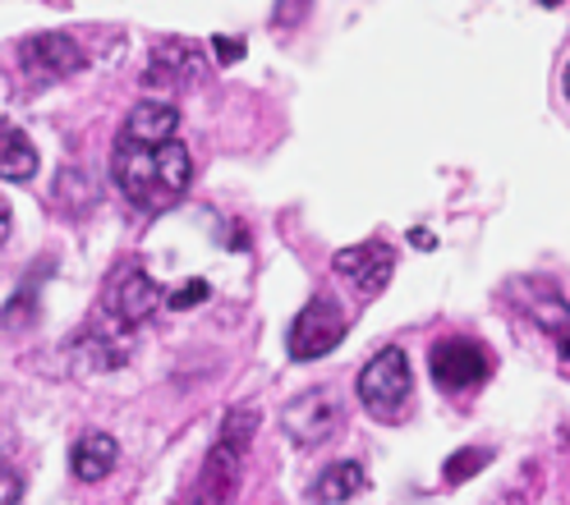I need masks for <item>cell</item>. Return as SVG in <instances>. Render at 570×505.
Returning a JSON list of instances; mask_svg holds the SVG:
<instances>
[{
  "instance_id": "9",
  "label": "cell",
  "mask_w": 570,
  "mask_h": 505,
  "mask_svg": "<svg viewBox=\"0 0 570 505\" xmlns=\"http://www.w3.org/2000/svg\"><path fill=\"white\" fill-rule=\"evenodd\" d=\"M332 267H336V276H341V280H350L364 299H373V295H382V290H386L391 271H396V253H391V244H386V239H368V244L341 248Z\"/></svg>"
},
{
  "instance_id": "1",
  "label": "cell",
  "mask_w": 570,
  "mask_h": 505,
  "mask_svg": "<svg viewBox=\"0 0 570 505\" xmlns=\"http://www.w3.org/2000/svg\"><path fill=\"white\" fill-rule=\"evenodd\" d=\"M189 175H194V161H189V148L180 138H170V142H129V138H120L116 152H111L116 189L138 211L175 207L189 189Z\"/></svg>"
},
{
  "instance_id": "20",
  "label": "cell",
  "mask_w": 570,
  "mask_h": 505,
  "mask_svg": "<svg viewBox=\"0 0 570 505\" xmlns=\"http://www.w3.org/2000/svg\"><path fill=\"white\" fill-rule=\"evenodd\" d=\"M212 51H217V60H222V65H230V60H239V56H244V42L217 38V42H212Z\"/></svg>"
},
{
  "instance_id": "2",
  "label": "cell",
  "mask_w": 570,
  "mask_h": 505,
  "mask_svg": "<svg viewBox=\"0 0 570 505\" xmlns=\"http://www.w3.org/2000/svg\"><path fill=\"white\" fill-rule=\"evenodd\" d=\"M254 432H258V409H230L217 427V442H212L203 468H198V492L194 505H230L239 492V468L244 455L254 446Z\"/></svg>"
},
{
  "instance_id": "17",
  "label": "cell",
  "mask_w": 570,
  "mask_h": 505,
  "mask_svg": "<svg viewBox=\"0 0 570 505\" xmlns=\"http://www.w3.org/2000/svg\"><path fill=\"white\" fill-rule=\"evenodd\" d=\"M203 299H207V280H185V285H175V290L166 295V308L185 313V308H194V304H203Z\"/></svg>"
},
{
  "instance_id": "24",
  "label": "cell",
  "mask_w": 570,
  "mask_h": 505,
  "mask_svg": "<svg viewBox=\"0 0 570 505\" xmlns=\"http://www.w3.org/2000/svg\"><path fill=\"white\" fill-rule=\"evenodd\" d=\"M561 88H566V101H570V65H566V75H561Z\"/></svg>"
},
{
  "instance_id": "18",
  "label": "cell",
  "mask_w": 570,
  "mask_h": 505,
  "mask_svg": "<svg viewBox=\"0 0 570 505\" xmlns=\"http://www.w3.org/2000/svg\"><path fill=\"white\" fill-rule=\"evenodd\" d=\"M308 6H313V0H276V6H272V23L276 28H299L308 19Z\"/></svg>"
},
{
  "instance_id": "11",
  "label": "cell",
  "mask_w": 570,
  "mask_h": 505,
  "mask_svg": "<svg viewBox=\"0 0 570 505\" xmlns=\"http://www.w3.org/2000/svg\"><path fill=\"white\" fill-rule=\"evenodd\" d=\"M116 459H120V446L111 432H83L75 450H69V474L79 483H101L116 468Z\"/></svg>"
},
{
  "instance_id": "7",
  "label": "cell",
  "mask_w": 570,
  "mask_h": 505,
  "mask_svg": "<svg viewBox=\"0 0 570 505\" xmlns=\"http://www.w3.org/2000/svg\"><path fill=\"white\" fill-rule=\"evenodd\" d=\"M161 304H166L161 285H157L148 271H142L138 263L120 267V271L111 276V285H106V299H101L106 317L120 321V327H142V321H148Z\"/></svg>"
},
{
  "instance_id": "22",
  "label": "cell",
  "mask_w": 570,
  "mask_h": 505,
  "mask_svg": "<svg viewBox=\"0 0 570 505\" xmlns=\"http://www.w3.org/2000/svg\"><path fill=\"white\" fill-rule=\"evenodd\" d=\"M10 230H14V211H10V202L0 198V244L10 239Z\"/></svg>"
},
{
  "instance_id": "12",
  "label": "cell",
  "mask_w": 570,
  "mask_h": 505,
  "mask_svg": "<svg viewBox=\"0 0 570 505\" xmlns=\"http://www.w3.org/2000/svg\"><path fill=\"white\" fill-rule=\"evenodd\" d=\"M175 129H180V111H175L170 101H138L125 116L120 138H129V142H170Z\"/></svg>"
},
{
  "instance_id": "3",
  "label": "cell",
  "mask_w": 570,
  "mask_h": 505,
  "mask_svg": "<svg viewBox=\"0 0 570 505\" xmlns=\"http://www.w3.org/2000/svg\"><path fill=\"white\" fill-rule=\"evenodd\" d=\"M354 390H360L364 409H368L377 423H401V418H410L414 373H410L405 349H396V345L377 349L368 364L360 368V382H354Z\"/></svg>"
},
{
  "instance_id": "5",
  "label": "cell",
  "mask_w": 570,
  "mask_h": 505,
  "mask_svg": "<svg viewBox=\"0 0 570 505\" xmlns=\"http://www.w3.org/2000/svg\"><path fill=\"white\" fill-rule=\"evenodd\" d=\"M428 373H433V382L446 395H465V390L488 382L492 354H488V345H479L470 336H451V340L433 345V354H428Z\"/></svg>"
},
{
  "instance_id": "16",
  "label": "cell",
  "mask_w": 570,
  "mask_h": 505,
  "mask_svg": "<svg viewBox=\"0 0 570 505\" xmlns=\"http://www.w3.org/2000/svg\"><path fill=\"white\" fill-rule=\"evenodd\" d=\"M488 459H492V450H474V446H465V450H455L451 459H446V483L455 487V483H465V478H474L479 468H488Z\"/></svg>"
},
{
  "instance_id": "15",
  "label": "cell",
  "mask_w": 570,
  "mask_h": 505,
  "mask_svg": "<svg viewBox=\"0 0 570 505\" xmlns=\"http://www.w3.org/2000/svg\"><path fill=\"white\" fill-rule=\"evenodd\" d=\"M38 175V152H32V142L0 120V179H14V185H23V179Z\"/></svg>"
},
{
  "instance_id": "4",
  "label": "cell",
  "mask_w": 570,
  "mask_h": 505,
  "mask_svg": "<svg viewBox=\"0 0 570 505\" xmlns=\"http://www.w3.org/2000/svg\"><path fill=\"white\" fill-rule=\"evenodd\" d=\"M350 331L345 321V308L332 299V295H313L304 304V313L295 317L291 336H285V345H291V358H299V364H313V358L332 354Z\"/></svg>"
},
{
  "instance_id": "8",
  "label": "cell",
  "mask_w": 570,
  "mask_h": 505,
  "mask_svg": "<svg viewBox=\"0 0 570 505\" xmlns=\"http://www.w3.org/2000/svg\"><path fill=\"white\" fill-rule=\"evenodd\" d=\"M19 65L32 83H60L69 75H79L88 65V56L69 32H38V38H28L19 47Z\"/></svg>"
},
{
  "instance_id": "23",
  "label": "cell",
  "mask_w": 570,
  "mask_h": 505,
  "mask_svg": "<svg viewBox=\"0 0 570 505\" xmlns=\"http://www.w3.org/2000/svg\"><path fill=\"white\" fill-rule=\"evenodd\" d=\"M410 244H419V248H433V235H428V230H410Z\"/></svg>"
},
{
  "instance_id": "19",
  "label": "cell",
  "mask_w": 570,
  "mask_h": 505,
  "mask_svg": "<svg viewBox=\"0 0 570 505\" xmlns=\"http://www.w3.org/2000/svg\"><path fill=\"white\" fill-rule=\"evenodd\" d=\"M19 496H23V474L0 468V505H19Z\"/></svg>"
},
{
  "instance_id": "13",
  "label": "cell",
  "mask_w": 570,
  "mask_h": 505,
  "mask_svg": "<svg viewBox=\"0 0 570 505\" xmlns=\"http://www.w3.org/2000/svg\"><path fill=\"white\" fill-rule=\"evenodd\" d=\"M79 354H83V364H88V368H97V373L120 368L125 358H129V327L111 321V327H92V331H83Z\"/></svg>"
},
{
  "instance_id": "10",
  "label": "cell",
  "mask_w": 570,
  "mask_h": 505,
  "mask_svg": "<svg viewBox=\"0 0 570 505\" xmlns=\"http://www.w3.org/2000/svg\"><path fill=\"white\" fill-rule=\"evenodd\" d=\"M207 69V60H203V51L194 47V42H185V38H166L161 47H153V56H148V79L153 88H185V83H194L198 75Z\"/></svg>"
},
{
  "instance_id": "14",
  "label": "cell",
  "mask_w": 570,
  "mask_h": 505,
  "mask_svg": "<svg viewBox=\"0 0 570 505\" xmlns=\"http://www.w3.org/2000/svg\"><path fill=\"white\" fill-rule=\"evenodd\" d=\"M364 487H368L364 464H354V459H336V464H327L323 474L313 478V501H323V505H345L350 496H360Z\"/></svg>"
},
{
  "instance_id": "21",
  "label": "cell",
  "mask_w": 570,
  "mask_h": 505,
  "mask_svg": "<svg viewBox=\"0 0 570 505\" xmlns=\"http://www.w3.org/2000/svg\"><path fill=\"white\" fill-rule=\"evenodd\" d=\"M552 340H557V354H561V358H566V364H570V317H566V321H561V327L552 331Z\"/></svg>"
},
{
  "instance_id": "25",
  "label": "cell",
  "mask_w": 570,
  "mask_h": 505,
  "mask_svg": "<svg viewBox=\"0 0 570 505\" xmlns=\"http://www.w3.org/2000/svg\"><path fill=\"white\" fill-rule=\"evenodd\" d=\"M539 6H543V10H557V6H561V0H539Z\"/></svg>"
},
{
  "instance_id": "6",
  "label": "cell",
  "mask_w": 570,
  "mask_h": 505,
  "mask_svg": "<svg viewBox=\"0 0 570 505\" xmlns=\"http://www.w3.org/2000/svg\"><path fill=\"white\" fill-rule=\"evenodd\" d=\"M341 423H345V409H341V400L327 386H313V390L295 395V400L285 405V414H281L285 437H291L295 446H308V450L332 442L341 432Z\"/></svg>"
}]
</instances>
